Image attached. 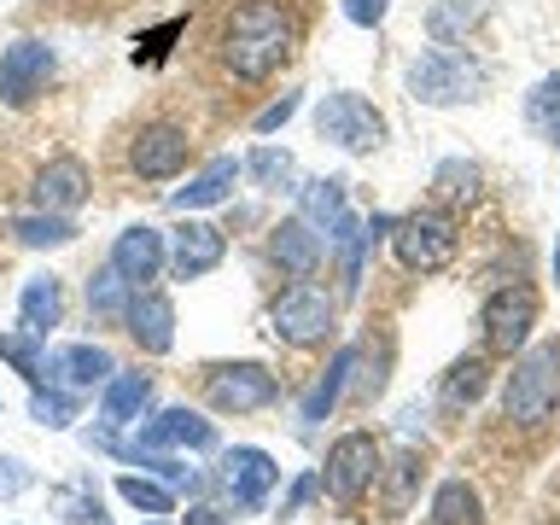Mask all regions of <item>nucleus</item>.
<instances>
[{
	"label": "nucleus",
	"instance_id": "obj_27",
	"mask_svg": "<svg viewBox=\"0 0 560 525\" xmlns=\"http://www.w3.org/2000/svg\"><path fill=\"white\" fill-rule=\"evenodd\" d=\"M427 525H485L479 497H472V485H467V479H444V485H438Z\"/></svg>",
	"mask_w": 560,
	"mask_h": 525
},
{
	"label": "nucleus",
	"instance_id": "obj_3",
	"mask_svg": "<svg viewBox=\"0 0 560 525\" xmlns=\"http://www.w3.org/2000/svg\"><path fill=\"white\" fill-rule=\"evenodd\" d=\"M485 88V70L455 47H432L409 65V94L420 105H462Z\"/></svg>",
	"mask_w": 560,
	"mask_h": 525
},
{
	"label": "nucleus",
	"instance_id": "obj_10",
	"mask_svg": "<svg viewBox=\"0 0 560 525\" xmlns=\"http://www.w3.org/2000/svg\"><path fill=\"white\" fill-rule=\"evenodd\" d=\"M52 47L47 42H12L0 52V105H12V112H24V105L42 94L52 82Z\"/></svg>",
	"mask_w": 560,
	"mask_h": 525
},
{
	"label": "nucleus",
	"instance_id": "obj_15",
	"mask_svg": "<svg viewBox=\"0 0 560 525\" xmlns=\"http://www.w3.org/2000/svg\"><path fill=\"white\" fill-rule=\"evenodd\" d=\"M112 374H117V362L105 345H59V350H47V362H42V380L65 385V392H88V385H105Z\"/></svg>",
	"mask_w": 560,
	"mask_h": 525
},
{
	"label": "nucleus",
	"instance_id": "obj_36",
	"mask_svg": "<svg viewBox=\"0 0 560 525\" xmlns=\"http://www.w3.org/2000/svg\"><path fill=\"white\" fill-rule=\"evenodd\" d=\"M59 520L94 525L100 520V490H59Z\"/></svg>",
	"mask_w": 560,
	"mask_h": 525
},
{
	"label": "nucleus",
	"instance_id": "obj_6",
	"mask_svg": "<svg viewBox=\"0 0 560 525\" xmlns=\"http://www.w3.org/2000/svg\"><path fill=\"white\" fill-rule=\"evenodd\" d=\"M380 479V444L368 432H345L339 444L327 450V472H322V490L332 502H362L368 490H374Z\"/></svg>",
	"mask_w": 560,
	"mask_h": 525
},
{
	"label": "nucleus",
	"instance_id": "obj_23",
	"mask_svg": "<svg viewBox=\"0 0 560 525\" xmlns=\"http://www.w3.org/2000/svg\"><path fill=\"white\" fill-rule=\"evenodd\" d=\"M298 217H304L315 234H339V222L350 217V205H345V182H304L298 187Z\"/></svg>",
	"mask_w": 560,
	"mask_h": 525
},
{
	"label": "nucleus",
	"instance_id": "obj_16",
	"mask_svg": "<svg viewBox=\"0 0 560 525\" xmlns=\"http://www.w3.org/2000/svg\"><path fill=\"white\" fill-rule=\"evenodd\" d=\"M135 450H217V427L199 409H164L140 427Z\"/></svg>",
	"mask_w": 560,
	"mask_h": 525
},
{
	"label": "nucleus",
	"instance_id": "obj_33",
	"mask_svg": "<svg viewBox=\"0 0 560 525\" xmlns=\"http://www.w3.org/2000/svg\"><path fill=\"white\" fill-rule=\"evenodd\" d=\"M525 117H532V129L542 140H555V147H560V77L537 82L532 94H525Z\"/></svg>",
	"mask_w": 560,
	"mask_h": 525
},
{
	"label": "nucleus",
	"instance_id": "obj_30",
	"mask_svg": "<svg viewBox=\"0 0 560 525\" xmlns=\"http://www.w3.org/2000/svg\"><path fill=\"white\" fill-rule=\"evenodd\" d=\"M472 24H479V0H438V7L427 12V30H432V42H438V47L462 42Z\"/></svg>",
	"mask_w": 560,
	"mask_h": 525
},
{
	"label": "nucleus",
	"instance_id": "obj_4",
	"mask_svg": "<svg viewBox=\"0 0 560 525\" xmlns=\"http://www.w3.org/2000/svg\"><path fill=\"white\" fill-rule=\"evenodd\" d=\"M315 129H322V140H332V147H345V152H374L385 140V117H380L374 100L339 88V94H327L315 105Z\"/></svg>",
	"mask_w": 560,
	"mask_h": 525
},
{
	"label": "nucleus",
	"instance_id": "obj_14",
	"mask_svg": "<svg viewBox=\"0 0 560 525\" xmlns=\"http://www.w3.org/2000/svg\"><path fill=\"white\" fill-rule=\"evenodd\" d=\"M228 257V234L217 222H182L170 234V275L175 280H205Z\"/></svg>",
	"mask_w": 560,
	"mask_h": 525
},
{
	"label": "nucleus",
	"instance_id": "obj_32",
	"mask_svg": "<svg viewBox=\"0 0 560 525\" xmlns=\"http://www.w3.org/2000/svg\"><path fill=\"white\" fill-rule=\"evenodd\" d=\"M0 357H7L18 374H24L30 385H42V362H47V339H35V332H0Z\"/></svg>",
	"mask_w": 560,
	"mask_h": 525
},
{
	"label": "nucleus",
	"instance_id": "obj_42",
	"mask_svg": "<svg viewBox=\"0 0 560 525\" xmlns=\"http://www.w3.org/2000/svg\"><path fill=\"white\" fill-rule=\"evenodd\" d=\"M555 280H560V240H555Z\"/></svg>",
	"mask_w": 560,
	"mask_h": 525
},
{
	"label": "nucleus",
	"instance_id": "obj_29",
	"mask_svg": "<svg viewBox=\"0 0 560 525\" xmlns=\"http://www.w3.org/2000/svg\"><path fill=\"white\" fill-rule=\"evenodd\" d=\"M12 234L42 252V245H70V240H77V222H70L65 210H30V217L12 222Z\"/></svg>",
	"mask_w": 560,
	"mask_h": 525
},
{
	"label": "nucleus",
	"instance_id": "obj_28",
	"mask_svg": "<svg viewBox=\"0 0 560 525\" xmlns=\"http://www.w3.org/2000/svg\"><path fill=\"white\" fill-rule=\"evenodd\" d=\"M117 497L135 508V514H152V520H164L175 497H170V485L164 479H152V472H117Z\"/></svg>",
	"mask_w": 560,
	"mask_h": 525
},
{
	"label": "nucleus",
	"instance_id": "obj_35",
	"mask_svg": "<svg viewBox=\"0 0 560 525\" xmlns=\"http://www.w3.org/2000/svg\"><path fill=\"white\" fill-rule=\"evenodd\" d=\"M245 170H252L262 187H287L292 175H298V170H292V152H275V147H257V152H252V164H245Z\"/></svg>",
	"mask_w": 560,
	"mask_h": 525
},
{
	"label": "nucleus",
	"instance_id": "obj_39",
	"mask_svg": "<svg viewBox=\"0 0 560 525\" xmlns=\"http://www.w3.org/2000/svg\"><path fill=\"white\" fill-rule=\"evenodd\" d=\"M385 12H392V0H345V18H350V24H362V30L385 24Z\"/></svg>",
	"mask_w": 560,
	"mask_h": 525
},
{
	"label": "nucleus",
	"instance_id": "obj_20",
	"mask_svg": "<svg viewBox=\"0 0 560 525\" xmlns=\"http://www.w3.org/2000/svg\"><path fill=\"white\" fill-rule=\"evenodd\" d=\"M59 315H65V287H59V275H30L24 292H18V327L35 332V339H47V332L59 327Z\"/></svg>",
	"mask_w": 560,
	"mask_h": 525
},
{
	"label": "nucleus",
	"instance_id": "obj_2",
	"mask_svg": "<svg viewBox=\"0 0 560 525\" xmlns=\"http://www.w3.org/2000/svg\"><path fill=\"white\" fill-rule=\"evenodd\" d=\"M560 409V345H537L514 362L502 385V415L514 427H542Z\"/></svg>",
	"mask_w": 560,
	"mask_h": 525
},
{
	"label": "nucleus",
	"instance_id": "obj_17",
	"mask_svg": "<svg viewBox=\"0 0 560 525\" xmlns=\"http://www.w3.org/2000/svg\"><path fill=\"white\" fill-rule=\"evenodd\" d=\"M122 327H129V339L147 350V357H164V350L175 345V304H170L164 292H135Z\"/></svg>",
	"mask_w": 560,
	"mask_h": 525
},
{
	"label": "nucleus",
	"instance_id": "obj_11",
	"mask_svg": "<svg viewBox=\"0 0 560 525\" xmlns=\"http://www.w3.org/2000/svg\"><path fill=\"white\" fill-rule=\"evenodd\" d=\"M532 327H537V292H532V287H502V292H490V304H485V345H490V350L514 357V350L532 339Z\"/></svg>",
	"mask_w": 560,
	"mask_h": 525
},
{
	"label": "nucleus",
	"instance_id": "obj_9",
	"mask_svg": "<svg viewBox=\"0 0 560 525\" xmlns=\"http://www.w3.org/2000/svg\"><path fill=\"white\" fill-rule=\"evenodd\" d=\"M217 485H222V497L234 502V508H262V502H269V490L280 485V467H275V455H269V450L234 444V450L222 455Z\"/></svg>",
	"mask_w": 560,
	"mask_h": 525
},
{
	"label": "nucleus",
	"instance_id": "obj_12",
	"mask_svg": "<svg viewBox=\"0 0 560 525\" xmlns=\"http://www.w3.org/2000/svg\"><path fill=\"white\" fill-rule=\"evenodd\" d=\"M164 262H170V245H164V234H158V228H147V222L122 228L117 245H112V269L129 280L135 292H147L152 280L164 275Z\"/></svg>",
	"mask_w": 560,
	"mask_h": 525
},
{
	"label": "nucleus",
	"instance_id": "obj_26",
	"mask_svg": "<svg viewBox=\"0 0 560 525\" xmlns=\"http://www.w3.org/2000/svg\"><path fill=\"white\" fill-rule=\"evenodd\" d=\"M129 304H135V287L129 280H122L112 262H105V269L88 280V310L100 315V322H112V327H122V315H129Z\"/></svg>",
	"mask_w": 560,
	"mask_h": 525
},
{
	"label": "nucleus",
	"instance_id": "obj_24",
	"mask_svg": "<svg viewBox=\"0 0 560 525\" xmlns=\"http://www.w3.org/2000/svg\"><path fill=\"white\" fill-rule=\"evenodd\" d=\"M357 362H362V350H357V345H345L339 357H332V368H327L322 380H315V392L304 397V409H298V420H304V427H322V420L332 415V402H339L345 380L357 374Z\"/></svg>",
	"mask_w": 560,
	"mask_h": 525
},
{
	"label": "nucleus",
	"instance_id": "obj_8",
	"mask_svg": "<svg viewBox=\"0 0 560 525\" xmlns=\"http://www.w3.org/2000/svg\"><path fill=\"white\" fill-rule=\"evenodd\" d=\"M392 245H397L402 269L438 275L455 257V228L444 217H402V222H392Z\"/></svg>",
	"mask_w": 560,
	"mask_h": 525
},
{
	"label": "nucleus",
	"instance_id": "obj_13",
	"mask_svg": "<svg viewBox=\"0 0 560 525\" xmlns=\"http://www.w3.org/2000/svg\"><path fill=\"white\" fill-rule=\"evenodd\" d=\"M187 158H192V140L175 129V122H152V129H140L135 147H129V164H135V175H147V182L182 175Z\"/></svg>",
	"mask_w": 560,
	"mask_h": 525
},
{
	"label": "nucleus",
	"instance_id": "obj_40",
	"mask_svg": "<svg viewBox=\"0 0 560 525\" xmlns=\"http://www.w3.org/2000/svg\"><path fill=\"white\" fill-rule=\"evenodd\" d=\"M30 485V472H24V462H0V497H18V490Z\"/></svg>",
	"mask_w": 560,
	"mask_h": 525
},
{
	"label": "nucleus",
	"instance_id": "obj_19",
	"mask_svg": "<svg viewBox=\"0 0 560 525\" xmlns=\"http://www.w3.org/2000/svg\"><path fill=\"white\" fill-rule=\"evenodd\" d=\"M322 252H327V245H322V234H315V228H310L304 217L280 222L275 234H269V257H275L287 275H298V280L322 269Z\"/></svg>",
	"mask_w": 560,
	"mask_h": 525
},
{
	"label": "nucleus",
	"instance_id": "obj_34",
	"mask_svg": "<svg viewBox=\"0 0 560 525\" xmlns=\"http://www.w3.org/2000/svg\"><path fill=\"white\" fill-rule=\"evenodd\" d=\"M432 187H438V199H472V187H479V170L462 164V158H450V164H438Z\"/></svg>",
	"mask_w": 560,
	"mask_h": 525
},
{
	"label": "nucleus",
	"instance_id": "obj_41",
	"mask_svg": "<svg viewBox=\"0 0 560 525\" xmlns=\"http://www.w3.org/2000/svg\"><path fill=\"white\" fill-rule=\"evenodd\" d=\"M187 525H228V520H222V508L199 502V508H187Z\"/></svg>",
	"mask_w": 560,
	"mask_h": 525
},
{
	"label": "nucleus",
	"instance_id": "obj_7",
	"mask_svg": "<svg viewBox=\"0 0 560 525\" xmlns=\"http://www.w3.org/2000/svg\"><path fill=\"white\" fill-rule=\"evenodd\" d=\"M269 327H275V339H287V345H298V350L322 345L327 332H332V298H327L322 287H292V292H280L275 310H269Z\"/></svg>",
	"mask_w": 560,
	"mask_h": 525
},
{
	"label": "nucleus",
	"instance_id": "obj_21",
	"mask_svg": "<svg viewBox=\"0 0 560 525\" xmlns=\"http://www.w3.org/2000/svg\"><path fill=\"white\" fill-rule=\"evenodd\" d=\"M88 199V164L82 158H52V164L35 175V205L42 210H77Z\"/></svg>",
	"mask_w": 560,
	"mask_h": 525
},
{
	"label": "nucleus",
	"instance_id": "obj_43",
	"mask_svg": "<svg viewBox=\"0 0 560 525\" xmlns=\"http://www.w3.org/2000/svg\"><path fill=\"white\" fill-rule=\"evenodd\" d=\"M152 525H158V520H152Z\"/></svg>",
	"mask_w": 560,
	"mask_h": 525
},
{
	"label": "nucleus",
	"instance_id": "obj_18",
	"mask_svg": "<svg viewBox=\"0 0 560 525\" xmlns=\"http://www.w3.org/2000/svg\"><path fill=\"white\" fill-rule=\"evenodd\" d=\"M240 170H245L240 158H210V164H205L199 175H192L187 187H175V192H170V210H182V217H187V210H210V205L234 199Z\"/></svg>",
	"mask_w": 560,
	"mask_h": 525
},
{
	"label": "nucleus",
	"instance_id": "obj_5",
	"mask_svg": "<svg viewBox=\"0 0 560 525\" xmlns=\"http://www.w3.org/2000/svg\"><path fill=\"white\" fill-rule=\"evenodd\" d=\"M205 397H210V409H222V415H252V409L280 402V380L262 362H222L205 374Z\"/></svg>",
	"mask_w": 560,
	"mask_h": 525
},
{
	"label": "nucleus",
	"instance_id": "obj_22",
	"mask_svg": "<svg viewBox=\"0 0 560 525\" xmlns=\"http://www.w3.org/2000/svg\"><path fill=\"white\" fill-rule=\"evenodd\" d=\"M147 402H152V380L147 374H122V368H117V374L105 380V392H100V420L112 432L117 427H135Z\"/></svg>",
	"mask_w": 560,
	"mask_h": 525
},
{
	"label": "nucleus",
	"instance_id": "obj_37",
	"mask_svg": "<svg viewBox=\"0 0 560 525\" xmlns=\"http://www.w3.org/2000/svg\"><path fill=\"white\" fill-rule=\"evenodd\" d=\"M292 117H298V94H280L275 105H262V112H257L252 129H257V135H275V129H287Z\"/></svg>",
	"mask_w": 560,
	"mask_h": 525
},
{
	"label": "nucleus",
	"instance_id": "obj_31",
	"mask_svg": "<svg viewBox=\"0 0 560 525\" xmlns=\"http://www.w3.org/2000/svg\"><path fill=\"white\" fill-rule=\"evenodd\" d=\"M82 415V402H77V392H65V385H35V397H30V420L35 427H70V420Z\"/></svg>",
	"mask_w": 560,
	"mask_h": 525
},
{
	"label": "nucleus",
	"instance_id": "obj_1",
	"mask_svg": "<svg viewBox=\"0 0 560 525\" xmlns=\"http://www.w3.org/2000/svg\"><path fill=\"white\" fill-rule=\"evenodd\" d=\"M292 18L280 0H240L222 24V65L234 70L240 82H269L280 65L292 59Z\"/></svg>",
	"mask_w": 560,
	"mask_h": 525
},
{
	"label": "nucleus",
	"instance_id": "obj_38",
	"mask_svg": "<svg viewBox=\"0 0 560 525\" xmlns=\"http://www.w3.org/2000/svg\"><path fill=\"white\" fill-rule=\"evenodd\" d=\"M315 490H322V472H298V479H292V490H287V497H280V520L304 514V502L315 497Z\"/></svg>",
	"mask_w": 560,
	"mask_h": 525
},
{
	"label": "nucleus",
	"instance_id": "obj_25",
	"mask_svg": "<svg viewBox=\"0 0 560 525\" xmlns=\"http://www.w3.org/2000/svg\"><path fill=\"white\" fill-rule=\"evenodd\" d=\"M485 380H490V368H485V357H462L444 374V385H438V402L455 415V409H472V402L485 397Z\"/></svg>",
	"mask_w": 560,
	"mask_h": 525
}]
</instances>
